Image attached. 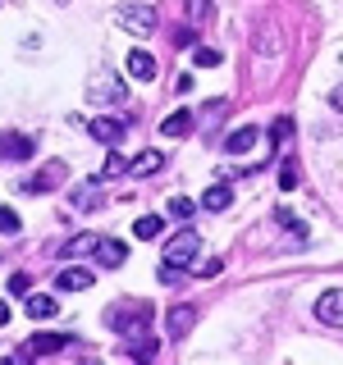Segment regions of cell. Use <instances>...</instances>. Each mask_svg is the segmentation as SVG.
Here are the masks:
<instances>
[{
	"label": "cell",
	"mask_w": 343,
	"mask_h": 365,
	"mask_svg": "<svg viewBox=\"0 0 343 365\" xmlns=\"http://www.w3.org/2000/svg\"><path fill=\"white\" fill-rule=\"evenodd\" d=\"M160 233H165V220H160V215H142V220L133 224V237H142V242H151Z\"/></svg>",
	"instance_id": "ac0fdd59"
},
{
	"label": "cell",
	"mask_w": 343,
	"mask_h": 365,
	"mask_svg": "<svg viewBox=\"0 0 343 365\" xmlns=\"http://www.w3.org/2000/svg\"><path fill=\"white\" fill-rule=\"evenodd\" d=\"M119 28L129 32V37H151L156 32V5H142V0H133V5H119Z\"/></svg>",
	"instance_id": "3957f363"
},
{
	"label": "cell",
	"mask_w": 343,
	"mask_h": 365,
	"mask_svg": "<svg viewBox=\"0 0 343 365\" xmlns=\"http://www.w3.org/2000/svg\"><path fill=\"white\" fill-rule=\"evenodd\" d=\"M64 174H69V169H64V160H51L46 169H37V174H32L28 182H23V192H32V197H41V192L60 187V178H64Z\"/></svg>",
	"instance_id": "8992f818"
},
{
	"label": "cell",
	"mask_w": 343,
	"mask_h": 365,
	"mask_svg": "<svg viewBox=\"0 0 343 365\" xmlns=\"http://www.w3.org/2000/svg\"><path fill=\"white\" fill-rule=\"evenodd\" d=\"M91 256H96V265H101V269H119L124 260H129V242H119V237H96Z\"/></svg>",
	"instance_id": "5b68a950"
},
{
	"label": "cell",
	"mask_w": 343,
	"mask_h": 365,
	"mask_svg": "<svg viewBox=\"0 0 343 365\" xmlns=\"http://www.w3.org/2000/svg\"><path fill=\"white\" fill-rule=\"evenodd\" d=\"M124 351L137 356V361H151L156 351H160V342L156 338H137V329H129V334H124Z\"/></svg>",
	"instance_id": "7c38bea8"
},
{
	"label": "cell",
	"mask_w": 343,
	"mask_h": 365,
	"mask_svg": "<svg viewBox=\"0 0 343 365\" xmlns=\"http://www.w3.org/2000/svg\"><path fill=\"white\" fill-rule=\"evenodd\" d=\"M69 205H74V210H96L101 205V178H87L83 187H74L69 192Z\"/></svg>",
	"instance_id": "30bf717a"
},
{
	"label": "cell",
	"mask_w": 343,
	"mask_h": 365,
	"mask_svg": "<svg viewBox=\"0 0 343 365\" xmlns=\"http://www.w3.org/2000/svg\"><path fill=\"white\" fill-rule=\"evenodd\" d=\"M188 14H192V23H202L211 14V0H188Z\"/></svg>",
	"instance_id": "f1b7e54d"
},
{
	"label": "cell",
	"mask_w": 343,
	"mask_h": 365,
	"mask_svg": "<svg viewBox=\"0 0 343 365\" xmlns=\"http://www.w3.org/2000/svg\"><path fill=\"white\" fill-rule=\"evenodd\" d=\"M0 151H5L9 160H32V137H5V146H0Z\"/></svg>",
	"instance_id": "ffe728a7"
},
{
	"label": "cell",
	"mask_w": 343,
	"mask_h": 365,
	"mask_svg": "<svg viewBox=\"0 0 343 365\" xmlns=\"http://www.w3.org/2000/svg\"><path fill=\"white\" fill-rule=\"evenodd\" d=\"M91 247H96V233H83V237H69L60 256H74V260H83V256H87Z\"/></svg>",
	"instance_id": "44dd1931"
},
{
	"label": "cell",
	"mask_w": 343,
	"mask_h": 365,
	"mask_svg": "<svg viewBox=\"0 0 343 365\" xmlns=\"http://www.w3.org/2000/svg\"><path fill=\"white\" fill-rule=\"evenodd\" d=\"M316 319L329 329H343V292H320L316 297Z\"/></svg>",
	"instance_id": "ba28073f"
},
{
	"label": "cell",
	"mask_w": 343,
	"mask_h": 365,
	"mask_svg": "<svg viewBox=\"0 0 343 365\" xmlns=\"http://www.w3.org/2000/svg\"><path fill=\"white\" fill-rule=\"evenodd\" d=\"M289 133H293V119H274L270 142H274V146H284V142H289Z\"/></svg>",
	"instance_id": "d4e9b609"
},
{
	"label": "cell",
	"mask_w": 343,
	"mask_h": 365,
	"mask_svg": "<svg viewBox=\"0 0 343 365\" xmlns=\"http://www.w3.org/2000/svg\"><path fill=\"white\" fill-rule=\"evenodd\" d=\"M261 142V133L257 128H252V123H247V128H238V133H229V142H224V151L229 155H247L252 151V146H257Z\"/></svg>",
	"instance_id": "4fadbf2b"
},
{
	"label": "cell",
	"mask_w": 343,
	"mask_h": 365,
	"mask_svg": "<svg viewBox=\"0 0 343 365\" xmlns=\"http://www.w3.org/2000/svg\"><path fill=\"white\" fill-rule=\"evenodd\" d=\"M192 210H197V205H192L188 197H174V201H169V215H174V220H192Z\"/></svg>",
	"instance_id": "4316f807"
},
{
	"label": "cell",
	"mask_w": 343,
	"mask_h": 365,
	"mask_svg": "<svg viewBox=\"0 0 343 365\" xmlns=\"http://www.w3.org/2000/svg\"><path fill=\"white\" fill-rule=\"evenodd\" d=\"M91 283H96V274H91L87 265H74V269L55 274V292H87Z\"/></svg>",
	"instance_id": "52a82bcc"
},
{
	"label": "cell",
	"mask_w": 343,
	"mask_h": 365,
	"mask_svg": "<svg viewBox=\"0 0 343 365\" xmlns=\"http://www.w3.org/2000/svg\"><path fill=\"white\" fill-rule=\"evenodd\" d=\"M229 201H234V192H229L224 182H211V187L202 192V210H229Z\"/></svg>",
	"instance_id": "9a60e30c"
},
{
	"label": "cell",
	"mask_w": 343,
	"mask_h": 365,
	"mask_svg": "<svg viewBox=\"0 0 343 365\" xmlns=\"http://www.w3.org/2000/svg\"><path fill=\"white\" fill-rule=\"evenodd\" d=\"M192 60H197L202 68H215V64H220V51H215V46H197V55H192Z\"/></svg>",
	"instance_id": "cb8c5ba5"
},
{
	"label": "cell",
	"mask_w": 343,
	"mask_h": 365,
	"mask_svg": "<svg viewBox=\"0 0 343 365\" xmlns=\"http://www.w3.org/2000/svg\"><path fill=\"white\" fill-rule=\"evenodd\" d=\"M329 106H334V110H339V114H343V83H339V87H334V91H329Z\"/></svg>",
	"instance_id": "4dcf8cb0"
},
{
	"label": "cell",
	"mask_w": 343,
	"mask_h": 365,
	"mask_svg": "<svg viewBox=\"0 0 343 365\" xmlns=\"http://www.w3.org/2000/svg\"><path fill=\"white\" fill-rule=\"evenodd\" d=\"M160 133H165V137H183V133H192V110H174L165 123H160Z\"/></svg>",
	"instance_id": "e0dca14e"
},
{
	"label": "cell",
	"mask_w": 343,
	"mask_h": 365,
	"mask_svg": "<svg viewBox=\"0 0 343 365\" xmlns=\"http://www.w3.org/2000/svg\"><path fill=\"white\" fill-rule=\"evenodd\" d=\"M55 311H60V302H55L51 292H32L28 297V315L32 319H55Z\"/></svg>",
	"instance_id": "5bb4252c"
},
{
	"label": "cell",
	"mask_w": 343,
	"mask_h": 365,
	"mask_svg": "<svg viewBox=\"0 0 343 365\" xmlns=\"http://www.w3.org/2000/svg\"><path fill=\"white\" fill-rule=\"evenodd\" d=\"M197 251H202L197 228H183V233H174V237L165 242V256H160V260H165V269L179 274V269H188L192 260H197Z\"/></svg>",
	"instance_id": "7a4b0ae2"
},
{
	"label": "cell",
	"mask_w": 343,
	"mask_h": 365,
	"mask_svg": "<svg viewBox=\"0 0 343 365\" xmlns=\"http://www.w3.org/2000/svg\"><path fill=\"white\" fill-rule=\"evenodd\" d=\"M28 288H32L28 274H14V279H9V292H28Z\"/></svg>",
	"instance_id": "f546056e"
},
{
	"label": "cell",
	"mask_w": 343,
	"mask_h": 365,
	"mask_svg": "<svg viewBox=\"0 0 343 365\" xmlns=\"http://www.w3.org/2000/svg\"><path fill=\"white\" fill-rule=\"evenodd\" d=\"M274 224H279V228H289V233H297V237H307V224L297 220L293 210H274Z\"/></svg>",
	"instance_id": "7402d4cb"
},
{
	"label": "cell",
	"mask_w": 343,
	"mask_h": 365,
	"mask_svg": "<svg viewBox=\"0 0 343 365\" xmlns=\"http://www.w3.org/2000/svg\"><path fill=\"white\" fill-rule=\"evenodd\" d=\"M279 187H284V192H293V187H297V165H293V160H284V169H279Z\"/></svg>",
	"instance_id": "83f0119b"
},
{
	"label": "cell",
	"mask_w": 343,
	"mask_h": 365,
	"mask_svg": "<svg viewBox=\"0 0 343 365\" xmlns=\"http://www.w3.org/2000/svg\"><path fill=\"white\" fill-rule=\"evenodd\" d=\"M124 68H129V78H137V83H151V78H156V55H146L142 46H137V51H129Z\"/></svg>",
	"instance_id": "9c48e42d"
},
{
	"label": "cell",
	"mask_w": 343,
	"mask_h": 365,
	"mask_svg": "<svg viewBox=\"0 0 343 365\" xmlns=\"http://www.w3.org/2000/svg\"><path fill=\"white\" fill-rule=\"evenodd\" d=\"M60 5H69V0H60Z\"/></svg>",
	"instance_id": "d6a6232c"
},
{
	"label": "cell",
	"mask_w": 343,
	"mask_h": 365,
	"mask_svg": "<svg viewBox=\"0 0 343 365\" xmlns=\"http://www.w3.org/2000/svg\"><path fill=\"white\" fill-rule=\"evenodd\" d=\"M124 101H129V87H124L119 73H96V78L87 83V106H96V110H119Z\"/></svg>",
	"instance_id": "6da1fadb"
},
{
	"label": "cell",
	"mask_w": 343,
	"mask_h": 365,
	"mask_svg": "<svg viewBox=\"0 0 343 365\" xmlns=\"http://www.w3.org/2000/svg\"><path fill=\"white\" fill-rule=\"evenodd\" d=\"M64 342H69L64 334H37V338L28 342V351H32V356H51V351H60Z\"/></svg>",
	"instance_id": "2e32d148"
},
{
	"label": "cell",
	"mask_w": 343,
	"mask_h": 365,
	"mask_svg": "<svg viewBox=\"0 0 343 365\" xmlns=\"http://www.w3.org/2000/svg\"><path fill=\"white\" fill-rule=\"evenodd\" d=\"M119 174H129V160H124L119 151H110V160H106V178H119Z\"/></svg>",
	"instance_id": "484cf974"
},
{
	"label": "cell",
	"mask_w": 343,
	"mask_h": 365,
	"mask_svg": "<svg viewBox=\"0 0 343 365\" xmlns=\"http://www.w3.org/2000/svg\"><path fill=\"white\" fill-rule=\"evenodd\" d=\"M160 165H165V155H160V151H142V155H137L133 165H129V174H137V178H142V174H156Z\"/></svg>",
	"instance_id": "d6986e66"
},
{
	"label": "cell",
	"mask_w": 343,
	"mask_h": 365,
	"mask_svg": "<svg viewBox=\"0 0 343 365\" xmlns=\"http://www.w3.org/2000/svg\"><path fill=\"white\" fill-rule=\"evenodd\" d=\"M19 228H23V220H19L14 210H9V205H0V233H9V237H14Z\"/></svg>",
	"instance_id": "603a6c76"
},
{
	"label": "cell",
	"mask_w": 343,
	"mask_h": 365,
	"mask_svg": "<svg viewBox=\"0 0 343 365\" xmlns=\"http://www.w3.org/2000/svg\"><path fill=\"white\" fill-rule=\"evenodd\" d=\"M87 133L96 137V142H124V133H129V119H119V114H96V119H87Z\"/></svg>",
	"instance_id": "277c9868"
},
{
	"label": "cell",
	"mask_w": 343,
	"mask_h": 365,
	"mask_svg": "<svg viewBox=\"0 0 343 365\" xmlns=\"http://www.w3.org/2000/svg\"><path fill=\"white\" fill-rule=\"evenodd\" d=\"M192 324H197V306H174V311L165 315V329H169V338H183Z\"/></svg>",
	"instance_id": "8fae6325"
},
{
	"label": "cell",
	"mask_w": 343,
	"mask_h": 365,
	"mask_svg": "<svg viewBox=\"0 0 343 365\" xmlns=\"http://www.w3.org/2000/svg\"><path fill=\"white\" fill-rule=\"evenodd\" d=\"M5 324H9V302L0 297V329H5Z\"/></svg>",
	"instance_id": "1f68e13d"
}]
</instances>
